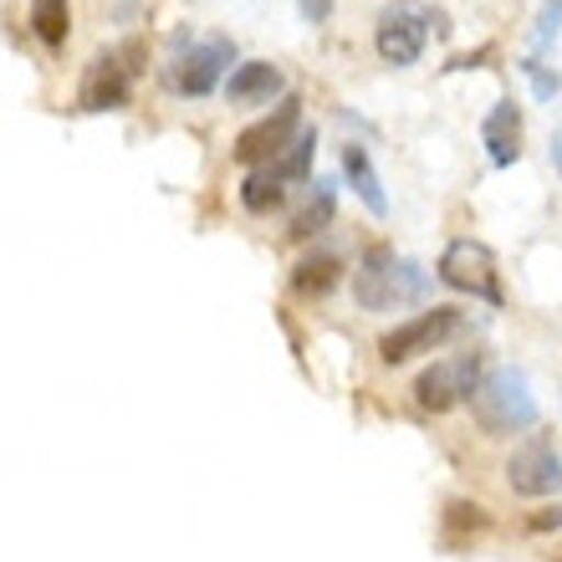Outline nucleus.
<instances>
[{"label":"nucleus","mask_w":562,"mask_h":562,"mask_svg":"<svg viewBox=\"0 0 562 562\" xmlns=\"http://www.w3.org/2000/svg\"><path fill=\"white\" fill-rule=\"evenodd\" d=\"M419 292H425V271H419L415 261L394 256V246L373 240L369 251L358 256L353 302L363 312H389V307H400V302H409V296H419Z\"/></svg>","instance_id":"1"},{"label":"nucleus","mask_w":562,"mask_h":562,"mask_svg":"<svg viewBox=\"0 0 562 562\" xmlns=\"http://www.w3.org/2000/svg\"><path fill=\"white\" fill-rule=\"evenodd\" d=\"M506 486L527 496V502H542V496H558L562 491V456L552 440H527L512 450L506 460Z\"/></svg>","instance_id":"9"},{"label":"nucleus","mask_w":562,"mask_h":562,"mask_svg":"<svg viewBox=\"0 0 562 562\" xmlns=\"http://www.w3.org/2000/svg\"><path fill=\"white\" fill-rule=\"evenodd\" d=\"M312 154H317V134L312 128H302V134L292 138V148L281 154V159H271V169H277L281 184H296V179L312 175Z\"/></svg>","instance_id":"18"},{"label":"nucleus","mask_w":562,"mask_h":562,"mask_svg":"<svg viewBox=\"0 0 562 562\" xmlns=\"http://www.w3.org/2000/svg\"><path fill=\"white\" fill-rule=\"evenodd\" d=\"M296 134H302V103H296V98H281L267 119H256L251 128H240L236 164H251V169H261V164L281 159V154L292 148Z\"/></svg>","instance_id":"8"},{"label":"nucleus","mask_w":562,"mask_h":562,"mask_svg":"<svg viewBox=\"0 0 562 562\" xmlns=\"http://www.w3.org/2000/svg\"><path fill=\"white\" fill-rule=\"evenodd\" d=\"M486 512H481V506H471V502H450V521H445V527H450V532H456V527H475V532H481V527H486Z\"/></svg>","instance_id":"20"},{"label":"nucleus","mask_w":562,"mask_h":562,"mask_svg":"<svg viewBox=\"0 0 562 562\" xmlns=\"http://www.w3.org/2000/svg\"><path fill=\"white\" fill-rule=\"evenodd\" d=\"M481 138H486V154L496 169H512L521 159V108L517 98H502V103H491L486 123H481Z\"/></svg>","instance_id":"11"},{"label":"nucleus","mask_w":562,"mask_h":562,"mask_svg":"<svg viewBox=\"0 0 562 562\" xmlns=\"http://www.w3.org/2000/svg\"><path fill=\"white\" fill-rule=\"evenodd\" d=\"M281 200H286V184L277 179V169H271V164L251 169V175H246V184H240V205L251 210V215H271V210H281Z\"/></svg>","instance_id":"16"},{"label":"nucleus","mask_w":562,"mask_h":562,"mask_svg":"<svg viewBox=\"0 0 562 562\" xmlns=\"http://www.w3.org/2000/svg\"><path fill=\"white\" fill-rule=\"evenodd\" d=\"M425 36H429L425 21H419L415 11H404V5H394V11L379 15L373 46H379V57H384L389 67H415V61L425 57Z\"/></svg>","instance_id":"10"},{"label":"nucleus","mask_w":562,"mask_h":562,"mask_svg":"<svg viewBox=\"0 0 562 562\" xmlns=\"http://www.w3.org/2000/svg\"><path fill=\"white\" fill-rule=\"evenodd\" d=\"M138 61H144V46L138 42H123L113 52H98L82 72V88H77V108L82 113H113V108L128 103L134 92V77H138Z\"/></svg>","instance_id":"3"},{"label":"nucleus","mask_w":562,"mask_h":562,"mask_svg":"<svg viewBox=\"0 0 562 562\" xmlns=\"http://www.w3.org/2000/svg\"><path fill=\"white\" fill-rule=\"evenodd\" d=\"M338 281H342V256L338 251H312V256H302V261L292 267L296 296H327Z\"/></svg>","instance_id":"14"},{"label":"nucleus","mask_w":562,"mask_h":562,"mask_svg":"<svg viewBox=\"0 0 562 562\" xmlns=\"http://www.w3.org/2000/svg\"><path fill=\"white\" fill-rule=\"evenodd\" d=\"M31 31L42 46H61L72 31V5L67 0H31Z\"/></svg>","instance_id":"17"},{"label":"nucleus","mask_w":562,"mask_h":562,"mask_svg":"<svg viewBox=\"0 0 562 562\" xmlns=\"http://www.w3.org/2000/svg\"><path fill=\"white\" fill-rule=\"evenodd\" d=\"M435 277H440L450 292L502 307V271H496V256H491V246H481V240H450Z\"/></svg>","instance_id":"7"},{"label":"nucleus","mask_w":562,"mask_h":562,"mask_svg":"<svg viewBox=\"0 0 562 562\" xmlns=\"http://www.w3.org/2000/svg\"><path fill=\"white\" fill-rule=\"evenodd\" d=\"M333 210H338V184H333V179H317V184H312V194H307V205L292 215V236L296 240H312L317 231H327Z\"/></svg>","instance_id":"15"},{"label":"nucleus","mask_w":562,"mask_h":562,"mask_svg":"<svg viewBox=\"0 0 562 562\" xmlns=\"http://www.w3.org/2000/svg\"><path fill=\"white\" fill-rule=\"evenodd\" d=\"M236 61V42L231 36H205V42L179 46L169 67H164V88L175 98H205V92L221 88L225 67Z\"/></svg>","instance_id":"4"},{"label":"nucleus","mask_w":562,"mask_h":562,"mask_svg":"<svg viewBox=\"0 0 562 562\" xmlns=\"http://www.w3.org/2000/svg\"><path fill=\"white\" fill-rule=\"evenodd\" d=\"M521 72L532 77V88H537V98H552V92H558V82H552V77H548V72H542V61H537V57H527V61H521Z\"/></svg>","instance_id":"21"},{"label":"nucleus","mask_w":562,"mask_h":562,"mask_svg":"<svg viewBox=\"0 0 562 562\" xmlns=\"http://www.w3.org/2000/svg\"><path fill=\"white\" fill-rule=\"evenodd\" d=\"M296 5H302L307 21H327V5H333V0H296Z\"/></svg>","instance_id":"22"},{"label":"nucleus","mask_w":562,"mask_h":562,"mask_svg":"<svg viewBox=\"0 0 562 562\" xmlns=\"http://www.w3.org/2000/svg\"><path fill=\"white\" fill-rule=\"evenodd\" d=\"M532 527H562V506H558V512H537Z\"/></svg>","instance_id":"23"},{"label":"nucleus","mask_w":562,"mask_h":562,"mask_svg":"<svg viewBox=\"0 0 562 562\" xmlns=\"http://www.w3.org/2000/svg\"><path fill=\"white\" fill-rule=\"evenodd\" d=\"M486 369H481V353H450L435 358L425 373L415 379V404L425 415H450L456 404H471L475 389H481Z\"/></svg>","instance_id":"5"},{"label":"nucleus","mask_w":562,"mask_h":562,"mask_svg":"<svg viewBox=\"0 0 562 562\" xmlns=\"http://www.w3.org/2000/svg\"><path fill=\"white\" fill-rule=\"evenodd\" d=\"M552 159H558V169H562V144H552Z\"/></svg>","instance_id":"24"},{"label":"nucleus","mask_w":562,"mask_h":562,"mask_svg":"<svg viewBox=\"0 0 562 562\" xmlns=\"http://www.w3.org/2000/svg\"><path fill=\"white\" fill-rule=\"evenodd\" d=\"M342 175H348L353 194L363 200V210L384 221V215H389V194H384V184H379V169H373L369 148H363V144H348V148H342Z\"/></svg>","instance_id":"13"},{"label":"nucleus","mask_w":562,"mask_h":562,"mask_svg":"<svg viewBox=\"0 0 562 562\" xmlns=\"http://www.w3.org/2000/svg\"><path fill=\"white\" fill-rule=\"evenodd\" d=\"M281 67H271V61H240L236 72L225 77V98L236 108H256V103H271V98H281Z\"/></svg>","instance_id":"12"},{"label":"nucleus","mask_w":562,"mask_h":562,"mask_svg":"<svg viewBox=\"0 0 562 562\" xmlns=\"http://www.w3.org/2000/svg\"><path fill=\"white\" fill-rule=\"evenodd\" d=\"M471 409H475V425L486 435H496V440L537 425V394L521 369H491L481 379V389H475Z\"/></svg>","instance_id":"2"},{"label":"nucleus","mask_w":562,"mask_h":562,"mask_svg":"<svg viewBox=\"0 0 562 562\" xmlns=\"http://www.w3.org/2000/svg\"><path fill=\"white\" fill-rule=\"evenodd\" d=\"M460 307H425V312H415V317H404V323H394L379 338V358H384L389 369L394 363H409V358H419V353H435L440 342H450L460 333Z\"/></svg>","instance_id":"6"},{"label":"nucleus","mask_w":562,"mask_h":562,"mask_svg":"<svg viewBox=\"0 0 562 562\" xmlns=\"http://www.w3.org/2000/svg\"><path fill=\"white\" fill-rule=\"evenodd\" d=\"M558 31H562V0H548V5H542V15H537L532 46H537V52H548V46L558 42Z\"/></svg>","instance_id":"19"}]
</instances>
